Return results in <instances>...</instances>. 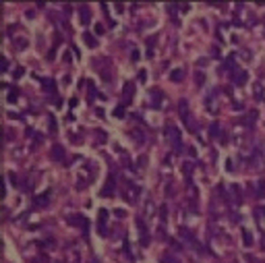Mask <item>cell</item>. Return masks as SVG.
Returning <instances> with one entry per match:
<instances>
[{"label": "cell", "mask_w": 265, "mask_h": 263, "mask_svg": "<svg viewBox=\"0 0 265 263\" xmlns=\"http://www.w3.org/2000/svg\"><path fill=\"white\" fill-rule=\"evenodd\" d=\"M164 133H166V139L176 147V151H182V143H180V131H178V127H174L172 122H168Z\"/></svg>", "instance_id": "1"}, {"label": "cell", "mask_w": 265, "mask_h": 263, "mask_svg": "<svg viewBox=\"0 0 265 263\" xmlns=\"http://www.w3.org/2000/svg\"><path fill=\"white\" fill-rule=\"evenodd\" d=\"M64 222L68 224V226H79V228H87V218L83 216V214H71V216H66Z\"/></svg>", "instance_id": "2"}, {"label": "cell", "mask_w": 265, "mask_h": 263, "mask_svg": "<svg viewBox=\"0 0 265 263\" xmlns=\"http://www.w3.org/2000/svg\"><path fill=\"white\" fill-rule=\"evenodd\" d=\"M50 160L62 162V160H64V147H62V145H52V147H50Z\"/></svg>", "instance_id": "3"}, {"label": "cell", "mask_w": 265, "mask_h": 263, "mask_svg": "<svg viewBox=\"0 0 265 263\" xmlns=\"http://www.w3.org/2000/svg\"><path fill=\"white\" fill-rule=\"evenodd\" d=\"M50 197H52V191H44L42 195H38V197L33 199V205H35V207H46V205L50 203Z\"/></svg>", "instance_id": "4"}, {"label": "cell", "mask_w": 265, "mask_h": 263, "mask_svg": "<svg viewBox=\"0 0 265 263\" xmlns=\"http://www.w3.org/2000/svg\"><path fill=\"white\" fill-rule=\"evenodd\" d=\"M132 95H135V85L132 83H124V87H122V99H124V104L131 102Z\"/></svg>", "instance_id": "5"}, {"label": "cell", "mask_w": 265, "mask_h": 263, "mask_svg": "<svg viewBox=\"0 0 265 263\" xmlns=\"http://www.w3.org/2000/svg\"><path fill=\"white\" fill-rule=\"evenodd\" d=\"M114 193V176L110 174V178H108V184L102 189V197H110Z\"/></svg>", "instance_id": "6"}, {"label": "cell", "mask_w": 265, "mask_h": 263, "mask_svg": "<svg viewBox=\"0 0 265 263\" xmlns=\"http://www.w3.org/2000/svg\"><path fill=\"white\" fill-rule=\"evenodd\" d=\"M79 13H81V23H83V25H87L89 21H91V13H89V8H87V6H81V8H79Z\"/></svg>", "instance_id": "7"}, {"label": "cell", "mask_w": 265, "mask_h": 263, "mask_svg": "<svg viewBox=\"0 0 265 263\" xmlns=\"http://www.w3.org/2000/svg\"><path fill=\"white\" fill-rule=\"evenodd\" d=\"M137 226H139V232H141V242H143V245H147V234H145V230H147V228H145V224H143V220H141V218H137Z\"/></svg>", "instance_id": "8"}, {"label": "cell", "mask_w": 265, "mask_h": 263, "mask_svg": "<svg viewBox=\"0 0 265 263\" xmlns=\"http://www.w3.org/2000/svg\"><path fill=\"white\" fill-rule=\"evenodd\" d=\"M83 40H85V44H87L89 48H97V40H95L89 31H83Z\"/></svg>", "instance_id": "9"}, {"label": "cell", "mask_w": 265, "mask_h": 263, "mask_svg": "<svg viewBox=\"0 0 265 263\" xmlns=\"http://www.w3.org/2000/svg\"><path fill=\"white\" fill-rule=\"evenodd\" d=\"M182 77H184L182 69H174V71L170 73V81H174V83H180V81H182Z\"/></svg>", "instance_id": "10"}, {"label": "cell", "mask_w": 265, "mask_h": 263, "mask_svg": "<svg viewBox=\"0 0 265 263\" xmlns=\"http://www.w3.org/2000/svg\"><path fill=\"white\" fill-rule=\"evenodd\" d=\"M180 238H184L186 242H193L195 245V236L188 232V228H180Z\"/></svg>", "instance_id": "11"}, {"label": "cell", "mask_w": 265, "mask_h": 263, "mask_svg": "<svg viewBox=\"0 0 265 263\" xmlns=\"http://www.w3.org/2000/svg\"><path fill=\"white\" fill-rule=\"evenodd\" d=\"M42 85H44L46 91H56V85H54L52 79H42Z\"/></svg>", "instance_id": "12"}, {"label": "cell", "mask_w": 265, "mask_h": 263, "mask_svg": "<svg viewBox=\"0 0 265 263\" xmlns=\"http://www.w3.org/2000/svg\"><path fill=\"white\" fill-rule=\"evenodd\" d=\"M17 99H19V91L17 89H10L8 91V104H15Z\"/></svg>", "instance_id": "13"}, {"label": "cell", "mask_w": 265, "mask_h": 263, "mask_svg": "<svg viewBox=\"0 0 265 263\" xmlns=\"http://www.w3.org/2000/svg\"><path fill=\"white\" fill-rule=\"evenodd\" d=\"M244 81H247V73H244V71H238V73H236V83L242 85Z\"/></svg>", "instance_id": "14"}, {"label": "cell", "mask_w": 265, "mask_h": 263, "mask_svg": "<svg viewBox=\"0 0 265 263\" xmlns=\"http://www.w3.org/2000/svg\"><path fill=\"white\" fill-rule=\"evenodd\" d=\"M195 83H197V85H203V83H205V75H203V73H195Z\"/></svg>", "instance_id": "15"}, {"label": "cell", "mask_w": 265, "mask_h": 263, "mask_svg": "<svg viewBox=\"0 0 265 263\" xmlns=\"http://www.w3.org/2000/svg\"><path fill=\"white\" fill-rule=\"evenodd\" d=\"M87 89H89V102H91V99H95V87H93V83H87Z\"/></svg>", "instance_id": "16"}, {"label": "cell", "mask_w": 265, "mask_h": 263, "mask_svg": "<svg viewBox=\"0 0 265 263\" xmlns=\"http://www.w3.org/2000/svg\"><path fill=\"white\" fill-rule=\"evenodd\" d=\"M114 116H116V118H124V110H122L120 106H118V108H114Z\"/></svg>", "instance_id": "17"}, {"label": "cell", "mask_w": 265, "mask_h": 263, "mask_svg": "<svg viewBox=\"0 0 265 263\" xmlns=\"http://www.w3.org/2000/svg\"><path fill=\"white\" fill-rule=\"evenodd\" d=\"M48 125H50V131H52V133H56V120H54V116H50Z\"/></svg>", "instance_id": "18"}, {"label": "cell", "mask_w": 265, "mask_h": 263, "mask_svg": "<svg viewBox=\"0 0 265 263\" xmlns=\"http://www.w3.org/2000/svg\"><path fill=\"white\" fill-rule=\"evenodd\" d=\"M15 46H19V50H23L27 46V40H15Z\"/></svg>", "instance_id": "19"}, {"label": "cell", "mask_w": 265, "mask_h": 263, "mask_svg": "<svg viewBox=\"0 0 265 263\" xmlns=\"http://www.w3.org/2000/svg\"><path fill=\"white\" fill-rule=\"evenodd\" d=\"M23 73H25V71L19 66V69H15V73H13V75H15V79H19V77H23Z\"/></svg>", "instance_id": "20"}, {"label": "cell", "mask_w": 265, "mask_h": 263, "mask_svg": "<svg viewBox=\"0 0 265 263\" xmlns=\"http://www.w3.org/2000/svg\"><path fill=\"white\" fill-rule=\"evenodd\" d=\"M242 238H244V242H247V245H251V242H253V236H251L249 232H244V234H242Z\"/></svg>", "instance_id": "21"}, {"label": "cell", "mask_w": 265, "mask_h": 263, "mask_svg": "<svg viewBox=\"0 0 265 263\" xmlns=\"http://www.w3.org/2000/svg\"><path fill=\"white\" fill-rule=\"evenodd\" d=\"M211 135H213V137L220 135V127H218V125H211Z\"/></svg>", "instance_id": "22"}, {"label": "cell", "mask_w": 265, "mask_h": 263, "mask_svg": "<svg viewBox=\"0 0 265 263\" xmlns=\"http://www.w3.org/2000/svg\"><path fill=\"white\" fill-rule=\"evenodd\" d=\"M95 33H97V35H102V33H104V25L95 23Z\"/></svg>", "instance_id": "23"}, {"label": "cell", "mask_w": 265, "mask_h": 263, "mask_svg": "<svg viewBox=\"0 0 265 263\" xmlns=\"http://www.w3.org/2000/svg\"><path fill=\"white\" fill-rule=\"evenodd\" d=\"M147 79V73L145 71H139V81H145Z\"/></svg>", "instance_id": "24"}, {"label": "cell", "mask_w": 265, "mask_h": 263, "mask_svg": "<svg viewBox=\"0 0 265 263\" xmlns=\"http://www.w3.org/2000/svg\"><path fill=\"white\" fill-rule=\"evenodd\" d=\"M131 58H132V60H139V50H132V52H131Z\"/></svg>", "instance_id": "25"}, {"label": "cell", "mask_w": 265, "mask_h": 263, "mask_svg": "<svg viewBox=\"0 0 265 263\" xmlns=\"http://www.w3.org/2000/svg\"><path fill=\"white\" fill-rule=\"evenodd\" d=\"M2 71H8V60L2 58Z\"/></svg>", "instance_id": "26"}, {"label": "cell", "mask_w": 265, "mask_h": 263, "mask_svg": "<svg viewBox=\"0 0 265 263\" xmlns=\"http://www.w3.org/2000/svg\"><path fill=\"white\" fill-rule=\"evenodd\" d=\"M116 216H118V218H124L127 214H124V209H116Z\"/></svg>", "instance_id": "27"}, {"label": "cell", "mask_w": 265, "mask_h": 263, "mask_svg": "<svg viewBox=\"0 0 265 263\" xmlns=\"http://www.w3.org/2000/svg\"><path fill=\"white\" fill-rule=\"evenodd\" d=\"M162 261H164V263H176V261H174V259H172V257H164Z\"/></svg>", "instance_id": "28"}]
</instances>
